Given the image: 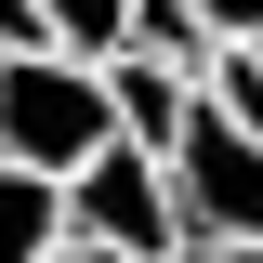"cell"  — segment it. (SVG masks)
Masks as SVG:
<instances>
[{
	"instance_id": "obj_1",
	"label": "cell",
	"mask_w": 263,
	"mask_h": 263,
	"mask_svg": "<svg viewBox=\"0 0 263 263\" xmlns=\"http://www.w3.org/2000/svg\"><path fill=\"white\" fill-rule=\"evenodd\" d=\"M105 145H119L105 66H79V53H13V66H0V158H13V171L79 184Z\"/></svg>"
},
{
	"instance_id": "obj_2",
	"label": "cell",
	"mask_w": 263,
	"mask_h": 263,
	"mask_svg": "<svg viewBox=\"0 0 263 263\" xmlns=\"http://www.w3.org/2000/svg\"><path fill=\"white\" fill-rule=\"evenodd\" d=\"M66 237H92V250H119V263H197L184 197H171V158H145V145H105V158L66 184Z\"/></svg>"
},
{
	"instance_id": "obj_3",
	"label": "cell",
	"mask_w": 263,
	"mask_h": 263,
	"mask_svg": "<svg viewBox=\"0 0 263 263\" xmlns=\"http://www.w3.org/2000/svg\"><path fill=\"white\" fill-rule=\"evenodd\" d=\"M171 197H184L197 250H263V132H224L197 105L184 145H171Z\"/></svg>"
},
{
	"instance_id": "obj_4",
	"label": "cell",
	"mask_w": 263,
	"mask_h": 263,
	"mask_svg": "<svg viewBox=\"0 0 263 263\" xmlns=\"http://www.w3.org/2000/svg\"><path fill=\"white\" fill-rule=\"evenodd\" d=\"M105 105H119V145L171 158L184 119H197V79H184V66H158V53H119V66H105Z\"/></svg>"
},
{
	"instance_id": "obj_5",
	"label": "cell",
	"mask_w": 263,
	"mask_h": 263,
	"mask_svg": "<svg viewBox=\"0 0 263 263\" xmlns=\"http://www.w3.org/2000/svg\"><path fill=\"white\" fill-rule=\"evenodd\" d=\"M53 250H66V184L0 158V263H53Z\"/></svg>"
},
{
	"instance_id": "obj_6",
	"label": "cell",
	"mask_w": 263,
	"mask_h": 263,
	"mask_svg": "<svg viewBox=\"0 0 263 263\" xmlns=\"http://www.w3.org/2000/svg\"><path fill=\"white\" fill-rule=\"evenodd\" d=\"M40 40L79 53V66H119L132 53V0H40Z\"/></svg>"
},
{
	"instance_id": "obj_7",
	"label": "cell",
	"mask_w": 263,
	"mask_h": 263,
	"mask_svg": "<svg viewBox=\"0 0 263 263\" xmlns=\"http://www.w3.org/2000/svg\"><path fill=\"white\" fill-rule=\"evenodd\" d=\"M132 53H158V66H184V79H211V53H224V40L197 27V0H132Z\"/></svg>"
},
{
	"instance_id": "obj_8",
	"label": "cell",
	"mask_w": 263,
	"mask_h": 263,
	"mask_svg": "<svg viewBox=\"0 0 263 263\" xmlns=\"http://www.w3.org/2000/svg\"><path fill=\"white\" fill-rule=\"evenodd\" d=\"M197 105H211L224 132H263V40H224L211 79H197Z\"/></svg>"
},
{
	"instance_id": "obj_9",
	"label": "cell",
	"mask_w": 263,
	"mask_h": 263,
	"mask_svg": "<svg viewBox=\"0 0 263 263\" xmlns=\"http://www.w3.org/2000/svg\"><path fill=\"white\" fill-rule=\"evenodd\" d=\"M13 53H53V40H40V0H0V66Z\"/></svg>"
},
{
	"instance_id": "obj_10",
	"label": "cell",
	"mask_w": 263,
	"mask_h": 263,
	"mask_svg": "<svg viewBox=\"0 0 263 263\" xmlns=\"http://www.w3.org/2000/svg\"><path fill=\"white\" fill-rule=\"evenodd\" d=\"M197 27L211 40H263V0H197Z\"/></svg>"
},
{
	"instance_id": "obj_11",
	"label": "cell",
	"mask_w": 263,
	"mask_h": 263,
	"mask_svg": "<svg viewBox=\"0 0 263 263\" xmlns=\"http://www.w3.org/2000/svg\"><path fill=\"white\" fill-rule=\"evenodd\" d=\"M53 263H119V250H92V237H66V250H53Z\"/></svg>"
},
{
	"instance_id": "obj_12",
	"label": "cell",
	"mask_w": 263,
	"mask_h": 263,
	"mask_svg": "<svg viewBox=\"0 0 263 263\" xmlns=\"http://www.w3.org/2000/svg\"><path fill=\"white\" fill-rule=\"evenodd\" d=\"M197 263H263V250H197Z\"/></svg>"
}]
</instances>
